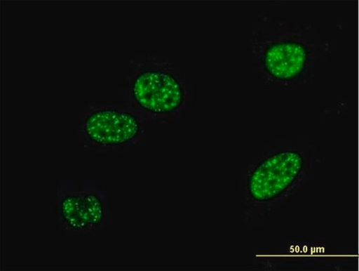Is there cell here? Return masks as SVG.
I'll return each instance as SVG.
<instances>
[{
	"label": "cell",
	"mask_w": 359,
	"mask_h": 271,
	"mask_svg": "<svg viewBox=\"0 0 359 271\" xmlns=\"http://www.w3.org/2000/svg\"><path fill=\"white\" fill-rule=\"evenodd\" d=\"M248 46L259 77L266 85L283 88L311 83L330 50L311 25L291 27L286 22L253 28Z\"/></svg>",
	"instance_id": "1"
},
{
	"label": "cell",
	"mask_w": 359,
	"mask_h": 271,
	"mask_svg": "<svg viewBox=\"0 0 359 271\" xmlns=\"http://www.w3.org/2000/svg\"><path fill=\"white\" fill-rule=\"evenodd\" d=\"M314 161L311 145L282 141L267 145L241 172L243 201L255 211H270L311 178Z\"/></svg>",
	"instance_id": "2"
},
{
	"label": "cell",
	"mask_w": 359,
	"mask_h": 271,
	"mask_svg": "<svg viewBox=\"0 0 359 271\" xmlns=\"http://www.w3.org/2000/svg\"><path fill=\"white\" fill-rule=\"evenodd\" d=\"M126 108L146 121L181 119L192 103V86L175 62L160 55H137L128 62Z\"/></svg>",
	"instance_id": "3"
},
{
	"label": "cell",
	"mask_w": 359,
	"mask_h": 271,
	"mask_svg": "<svg viewBox=\"0 0 359 271\" xmlns=\"http://www.w3.org/2000/svg\"><path fill=\"white\" fill-rule=\"evenodd\" d=\"M80 131L86 148L107 152L142 143L144 124L139 114L128 108L91 106L83 114Z\"/></svg>",
	"instance_id": "4"
},
{
	"label": "cell",
	"mask_w": 359,
	"mask_h": 271,
	"mask_svg": "<svg viewBox=\"0 0 359 271\" xmlns=\"http://www.w3.org/2000/svg\"><path fill=\"white\" fill-rule=\"evenodd\" d=\"M57 213L63 231L70 234L91 232L84 214L82 192L61 193L58 198Z\"/></svg>",
	"instance_id": "5"
},
{
	"label": "cell",
	"mask_w": 359,
	"mask_h": 271,
	"mask_svg": "<svg viewBox=\"0 0 359 271\" xmlns=\"http://www.w3.org/2000/svg\"><path fill=\"white\" fill-rule=\"evenodd\" d=\"M84 214L91 232L98 230L107 223L108 202L107 197L99 192H82Z\"/></svg>",
	"instance_id": "6"
}]
</instances>
